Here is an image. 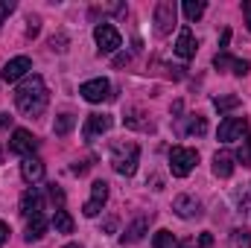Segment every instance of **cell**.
<instances>
[{"mask_svg": "<svg viewBox=\"0 0 251 248\" xmlns=\"http://www.w3.org/2000/svg\"><path fill=\"white\" fill-rule=\"evenodd\" d=\"M231 243L234 246H243V248H251V234L249 231H234L231 234Z\"/></svg>", "mask_w": 251, "mask_h": 248, "instance_id": "obj_28", "label": "cell"}, {"mask_svg": "<svg viewBox=\"0 0 251 248\" xmlns=\"http://www.w3.org/2000/svg\"><path fill=\"white\" fill-rule=\"evenodd\" d=\"M187 131H190V134H204V131H207V123H204V117H199V114H196V117H190Z\"/></svg>", "mask_w": 251, "mask_h": 248, "instance_id": "obj_27", "label": "cell"}, {"mask_svg": "<svg viewBox=\"0 0 251 248\" xmlns=\"http://www.w3.org/2000/svg\"><path fill=\"white\" fill-rule=\"evenodd\" d=\"M114 231H117V219H108L105 222V234H114Z\"/></svg>", "mask_w": 251, "mask_h": 248, "instance_id": "obj_39", "label": "cell"}, {"mask_svg": "<svg viewBox=\"0 0 251 248\" xmlns=\"http://www.w3.org/2000/svg\"><path fill=\"white\" fill-rule=\"evenodd\" d=\"M15 12V0H0V24Z\"/></svg>", "mask_w": 251, "mask_h": 248, "instance_id": "obj_30", "label": "cell"}, {"mask_svg": "<svg viewBox=\"0 0 251 248\" xmlns=\"http://www.w3.org/2000/svg\"><path fill=\"white\" fill-rule=\"evenodd\" d=\"M213 67H216V70H231V73H237V76H246L251 70V64L246 62V59H231L228 53H216Z\"/></svg>", "mask_w": 251, "mask_h": 248, "instance_id": "obj_13", "label": "cell"}, {"mask_svg": "<svg viewBox=\"0 0 251 248\" xmlns=\"http://www.w3.org/2000/svg\"><path fill=\"white\" fill-rule=\"evenodd\" d=\"M137 164H140V146L134 140H120L111 146V167L117 175H126V178L134 175Z\"/></svg>", "mask_w": 251, "mask_h": 248, "instance_id": "obj_2", "label": "cell"}, {"mask_svg": "<svg viewBox=\"0 0 251 248\" xmlns=\"http://www.w3.org/2000/svg\"><path fill=\"white\" fill-rule=\"evenodd\" d=\"M237 201H240V207H243V210H249V213H251V184L246 187V190H240V193H237Z\"/></svg>", "mask_w": 251, "mask_h": 248, "instance_id": "obj_29", "label": "cell"}, {"mask_svg": "<svg viewBox=\"0 0 251 248\" xmlns=\"http://www.w3.org/2000/svg\"><path fill=\"white\" fill-rule=\"evenodd\" d=\"M176 248H193V243H190V240H184V243H178Z\"/></svg>", "mask_w": 251, "mask_h": 248, "instance_id": "obj_40", "label": "cell"}, {"mask_svg": "<svg viewBox=\"0 0 251 248\" xmlns=\"http://www.w3.org/2000/svg\"><path fill=\"white\" fill-rule=\"evenodd\" d=\"M0 161H3V149H0Z\"/></svg>", "mask_w": 251, "mask_h": 248, "instance_id": "obj_42", "label": "cell"}, {"mask_svg": "<svg viewBox=\"0 0 251 248\" xmlns=\"http://www.w3.org/2000/svg\"><path fill=\"white\" fill-rule=\"evenodd\" d=\"M9 149H12L15 155L32 158V152L38 149V140H35L32 131H26V128H15V131H12V140H9Z\"/></svg>", "mask_w": 251, "mask_h": 248, "instance_id": "obj_7", "label": "cell"}, {"mask_svg": "<svg viewBox=\"0 0 251 248\" xmlns=\"http://www.w3.org/2000/svg\"><path fill=\"white\" fill-rule=\"evenodd\" d=\"M204 0H184V18L187 21H199L201 15H204Z\"/></svg>", "mask_w": 251, "mask_h": 248, "instance_id": "obj_23", "label": "cell"}, {"mask_svg": "<svg viewBox=\"0 0 251 248\" xmlns=\"http://www.w3.org/2000/svg\"><path fill=\"white\" fill-rule=\"evenodd\" d=\"M111 117L108 114H88V120L82 125V134H85V140H97L100 134H105L108 128H111Z\"/></svg>", "mask_w": 251, "mask_h": 248, "instance_id": "obj_12", "label": "cell"}, {"mask_svg": "<svg viewBox=\"0 0 251 248\" xmlns=\"http://www.w3.org/2000/svg\"><path fill=\"white\" fill-rule=\"evenodd\" d=\"M64 248H82V246H79V243H67Z\"/></svg>", "mask_w": 251, "mask_h": 248, "instance_id": "obj_41", "label": "cell"}, {"mask_svg": "<svg viewBox=\"0 0 251 248\" xmlns=\"http://www.w3.org/2000/svg\"><path fill=\"white\" fill-rule=\"evenodd\" d=\"M243 15H246V24H249V32H251V0L243 3Z\"/></svg>", "mask_w": 251, "mask_h": 248, "instance_id": "obj_35", "label": "cell"}, {"mask_svg": "<svg viewBox=\"0 0 251 248\" xmlns=\"http://www.w3.org/2000/svg\"><path fill=\"white\" fill-rule=\"evenodd\" d=\"M173 50H176V56H178V59H193V56H196L199 44H196V38H193V32H190L187 26L178 32V41H176V47H173Z\"/></svg>", "mask_w": 251, "mask_h": 248, "instance_id": "obj_15", "label": "cell"}, {"mask_svg": "<svg viewBox=\"0 0 251 248\" xmlns=\"http://www.w3.org/2000/svg\"><path fill=\"white\" fill-rule=\"evenodd\" d=\"M173 210H176V216H181V219H196V216H201V201H199L196 196L181 193V196H176Z\"/></svg>", "mask_w": 251, "mask_h": 248, "instance_id": "obj_11", "label": "cell"}, {"mask_svg": "<svg viewBox=\"0 0 251 248\" xmlns=\"http://www.w3.org/2000/svg\"><path fill=\"white\" fill-rule=\"evenodd\" d=\"M126 125H128V128H152L149 120H143V111H140V108H128V111H126Z\"/></svg>", "mask_w": 251, "mask_h": 248, "instance_id": "obj_21", "label": "cell"}, {"mask_svg": "<svg viewBox=\"0 0 251 248\" xmlns=\"http://www.w3.org/2000/svg\"><path fill=\"white\" fill-rule=\"evenodd\" d=\"M47 102H50V94H47V85H44L41 76H26V79L18 85V91H15V105H18V111L26 114V117L44 114Z\"/></svg>", "mask_w": 251, "mask_h": 248, "instance_id": "obj_1", "label": "cell"}, {"mask_svg": "<svg viewBox=\"0 0 251 248\" xmlns=\"http://www.w3.org/2000/svg\"><path fill=\"white\" fill-rule=\"evenodd\" d=\"M64 44H67V35H64V32H59V35H53V38H50V47H53V50H59V53L64 50Z\"/></svg>", "mask_w": 251, "mask_h": 248, "instance_id": "obj_31", "label": "cell"}, {"mask_svg": "<svg viewBox=\"0 0 251 248\" xmlns=\"http://www.w3.org/2000/svg\"><path fill=\"white\" fill-rule=\"evenodd\" d=\"M196 164H199V152H196V149L176 146V149L170 152V170H173V175H176V178H187Z\"/></svg>", "mask_w": 251, "mask_h": 248, "instance_id": "obj_3", "label": "cell"}, {"mask_svg": "<svg viewBox=\"0 0 251 248\" xmlns=\"http://www.w3.org/2000/svg\"><path fill=\"white\" fill-rule=\"evenodd\" d=\"M32 70V62H29V56H15V59H9V62L3 64V70H0V79L3 82H21V79H26V73Z\"/></svg>", "mask_w": 251, "mask_h": 248, "instance_id": "obj_6", "label": "cell"}, {"mask_svg": "<svg viewBox=\"0 0 251 248\" xmlns=\"http://www.w3.org/2000/svg\"><path fill=\"white\" fill-rule=\"evenodd\" d=\"M105 201H108V184H105V181H94V187H91V198L85 201L82 213H85L88 219H94V216L102 210Z\"/></svg>", "mask_w": 251, "mask_h": 248, "instance_id": "obj_10", "label": "cell"}, {"mask_svg": "<svg viewBox=\"0 0 251 248\" xmlns=\"http://www.w3.org/2000/svg\"><path fill=\"white\" fill-rule=\"evenodd\" d=\"M94 38H97V47H100L102 56L117 53V50L123 47V35H120L117 26H111V24H100V26L94 29Z\"/></svg>", "mask_w": 251, "mask_h": 248, "instance_id": "obj_5", "label": "cell"}, {"mask_svg": "<svg viewBox=\"0 0 251 248\" xmlns=\"http://www.w3.org/2000/svg\"><path fill=\"white\" fill-rule=\"evenodd\" d=\"M79 94H82V99H88V102H105V99L111 97V82H108V79H91V82H85V85L79 88Z\"/></svg>", "mask_w": 251, "mask_h": 248, "instance_id": "obj_8", "label": "cell"}, {"mask_svg": "<svg viewBox=\"0 0 251 248\" xmlns=\"http://www.w3.org/2000/svg\"><path fill=\"white\" fill-rule=\"evenodd\" d=\"M73 125H76V117H73V114H59L56 123H53V131H56L59 137H64V134L73 131Z\"/></svg>", "mask_w": 251, "mask_h": 248, "instance_id": "obj_22", "label": "cell"}, {"mask_svg": "<svg viewBox=\"0 0 251 248\" xmlns=\"http://www.w3.org/2000/svg\"><path fill=\"white\" fill-rule=\"evenodd\" d=\"M146 225H149V219H146V216H137V219L126 228V234L120 237V243H123V246L140 243V240H143V234H146Z\"/></svg>", "mask_w": 251, "mask_h": 248, "instance_id": "obj_18", "label": "cell"}, {"mask_svg": "<svg viewBox=\"0 0 251 248\" xmlns=\"http://www.w3.org/2000/svg\"><path fill=\"white\" fill-rule=\"evenodd\" d=\"M6 240H9V225H6V222H0V248H3Z\"/></svg>", "mask_w": 251, "mask_h": 248, "instance_id": "obj_37", "label": "cell"}, {"mask_svg": "<svg viewBox=\"0 0 251 248\" xmlns=\"http://www.w3.org/2000/svg\"><path fill=\"white\" fill-rule=\"evenodd\" d=\"M21 175H24L26 184H35V181L44 178V164H41L38 158H24V164H21Z\"/></svg>", "mask_w": 251, "mask_h": 248, "instance_id": "obj_17", "label": "cell"}, {"mask_svg": "<svg viewBox=\"0 0 251 248\" xmlns=\"http://www.w3.org/2000/svg\"><path fill=\"white\" fill-rule=\"evenodd\" d=\"M21 213H24L26 219H32V216L41 213V193H38V187L24 190V196H21Z\"/></svg>", "mask_w": 251, "mask_h": 248, "instance_id": "obj_14", "label": "cell"}, {"mask_svg": "<svg viewBox=\"0 0 251 248\" xmlns=\"http://www.w3.org/2000/svg\"><path fill=\"white\" fill-rule=\"evenodd\" d=\"M44 234H47V219H44V213H38V216H32L26 222V243H35Z\"/></svg>", "mask_w": 251, "mask_h": 248, "instance_id": "obj_19", "label": "cell"}, {"mask_svg": "<svg viewBox=\"0 0 251 248\" xmlns=\"http://www.w3.org/2000/svg\"><path fill=\"white\" fill-rule=\"evenodd\" d=\"M152 246L155 248H176L178 246V240H176L170 231H158V234L152 237Z\"/></svg>", "mask_w": 251, "mask_h": 248, "instance_id": "obj_25", "label": "cell"}, {"mask_svg": "<svg viewBox=\"0 0 251 248\" xmlns=\"http://www.w3.org/2000/svg\"><path fill=\"white\" fill-rule=\"evenodd\" d=\"M53 228H56V234H73V228H76V225H73V216L59 207V210L53 213Z\"/></svg>", "mask_w": 251, "mask_h": 248, "instance_id": "obj_20", "label": "cell"}, {"mask_svg": "<svg viewBox=\"0 0 251 248\" xmlns=\"http://www.w3.org/2000/svg\"><path fill=\"white\" fill-rule=\"evenodd\" d=\"M88 170H91V164H85V161H79V164H73V167H70V173H73V175H85Z\"/></svg>", "mask_w": 251, "mask_h": 248, "instance_id": "obj_33", "label": "cell"}, {"mask_svg": "<svg viewBox=\"0 0 251 248\" xmlns=\"http://www.w3.org/2000/svg\"><path fill=\"white\" fill-rule=\"evenodd\" d=\"M246 128H249V120L246 117H225L219 123V140L222 143H234V140H240L246 134Z\"/></svg>", "mask_w": 251, "mask_h": 248, "instance_id": "obj_9", "label": "cell"}, {"mask_svg": "<svg viewBox=\"0 0 251 248\" xmlns=\"http://www.w3.org/2000/svg\"><path fill=\"white\" fill-rule=\"evenodd\" d=\"M9 123H12V117H9V114H3V111H0V131H3V128H9Z\"/></svg>", "mask_w": 251, "mask_h": 248, "instance_id": "obj_38", "label": "cell"}, {"mask_svg": "<svg viewBox=\"0 0 251 248\" xmlns=\"http://www.w3.org/2000/svg\"><path fill=\"white\" fill-rule=\"evenodd\" d=\"M228 41H231V29H222V38H219V50H225V47H228Z\"/></svg>", "mask_w": 251, "mask_h": 248, "instance_id": "obj_36", "label": "cell"}, {"mask_svg": "<svg viewBox=\"0 0 251 248\" xmlns=\"http://www.w3.org/2000/svg\"><path fill=\"white\" fill-rule=\"evenodd\" d=\"M213 108L219 111V114H225V111H234V108H240V97H216L213 99Z\"/></svg>", "mask_w": 251, "mask_h": 248, "instance_id": "obj_24", "label": "cell"}, {"mask_svg": "<svg viewBox=\"0 0 251 248\" xmlns=\"http://www.w3.org/2000/svg\"><path fill=\"white\" fill-rule=\"evenodd\" d=\"M50 198H53L59 207L64 204V193H62V187H59V184H50Z\"/></svg>", "mask_w": 251, "mask_h": 248, "instance_id": "obj_32", "label": "cell"}, {"mask_svg": "<svg viewBox=\"0 0 251 248\" xmlns=\"http://www.w3.org/2000/svg\"><path fill=\"white\" fill-rule=\"evenodd\" d=\"M237 161H240L243 167H251V134L243 140V146H240V152H237Z\"/></svg>", "mask_w": 251, "mask_h": 248, "instance_id": "obj_26", "label": "cell"}, {"mask_svg": "<svg viewBox=\"0 0 251 248\" xmlns=\"http://www.w3.org/2000/svg\"><path fill=\"white\" fill-rule=\"evenodd\" d=\"M176 18H178V9H176L173 0H161V3H155V32H158L161 38L173 32Z\"/></svg>", "mask_w": 251, "mask_h": 248, "instance_id": "obj_4", "label": "cell"}, {"mask_svg": "<svg viewBox=\"0 0 251 248\" xmlns=\"http://www.w3.org/2000/svg\"><path fill=\"white\" fill-rule=\"evenodd\" d=\"M210 246H213V237H210V234L204 231V234L199 237V248H210Z\"/></svg>", "mask_w": 251, "mask_h": 248, "instance_id": "obj_34", "label": "cell"}, {"mask_svg": "<svg viewBox=\"0 0 251 248\" xmlns=\"http://www.w3.org/2000/svg\"><path fill=\"white\" fill-rule=\"evenodd\" d=\"M231 173H234V155L228 149L216 152L213 155V175L216 178H231Z\"/></svg>", "mask_w": 251, "mask_h": 248, "instance_id": "obj_16", "label": "cell"}]
</instances>
